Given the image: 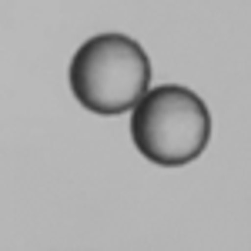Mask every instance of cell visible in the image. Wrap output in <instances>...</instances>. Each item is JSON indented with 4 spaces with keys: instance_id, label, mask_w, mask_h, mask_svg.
Returning a JSON list of instances; mask_svg holds the SVG:
<instances>
[{
    "instance_id": "obj_1",
    "label": "cell",
    "mask_w": 251,
    "mask_h": 251,
    "mask_svg": "<svg viewBox=\"0 0 251 251\" xmlns=\"http://www.w3.org/2000/svg\"><path fill=\"white\" fill-rule=\"evenodd\" d=\"M134 148L161 168H184L204 154L211 141V111L181 84H161L131 111Z\"/></svg>"
},
{
    "instance_id": "obj_2",
    "label": "cell",
    "mask_w": 251,
    "mask_h": 251,
    "mask_svg": "<svg viewBox=\"0 0 251 251\" xmlns=\"http://www.w3.org/2000/svg\"><path fill=\"white\" fill-rule=\"evenodd\" d=\"M148 84L151 60L134 37L124 34L84 40L71 60V94L100 117L134 111V104L148 94Z\"/></svg>"
}]
</instances>
